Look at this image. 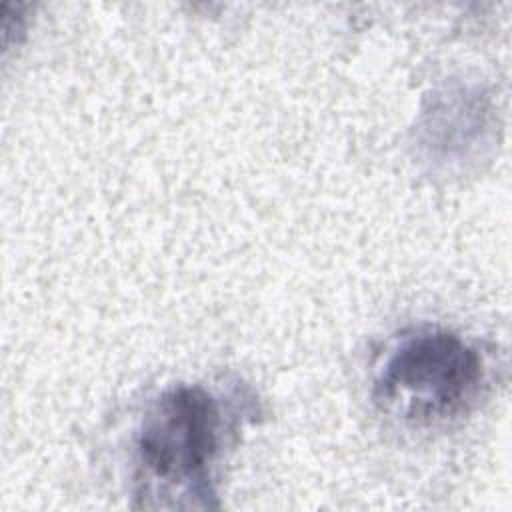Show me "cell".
I'll return each instance as SVG.
<instances>
[{"label":"cell","mask_w":512,"mask_h":512,"mask_svg":"<svg viewBox=\"0 0 512 512\" xmlns=\"http://www.w3.org/2000/svg\"><path fill=\"white\" fill-rule=\"evenodd\" d=\"M224 424L218 400L198 384L164 390L136 432V462L144 478L214 496L210 472L220 454Z\"/></svg>","instance_id":"cell-2"},{"label":"cell","mask_w":512,"mask_h":512,"mask_svg":"<svg viewBox=\"0 0 512 512\" xmlns=\"http://www.w3.org/2000/svg\"><path fill=\"white\" fill-rule=\"evenodd\" d=\"M484 362L462 336L418 328L388 352L374 398L406 420L434 424L464 414L480 396Z\"/></svg>","instance_id":"cell-1"}]
</instances>
